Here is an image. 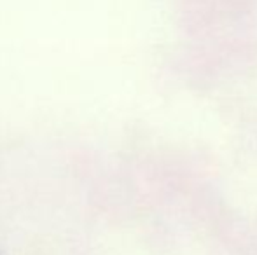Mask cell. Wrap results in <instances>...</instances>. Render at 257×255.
Segmentation results:
<instances>
[]
</instances>
